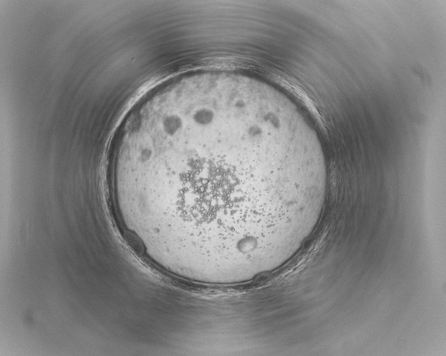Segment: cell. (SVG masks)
I'll use <instances>...</instances> for the list:
<instances>
[{
    "instance_id": "cell-1",
    "label": "cell",
    "mask_w": 446,
    "mask_h": 356,
    "mask_svg": "<svg viewBox=\"0 0 446 356\" xmlns=\"http://www.w3.org/2000/svg\"><path fill=\"white\" fill-rule=\"evenodd\" d=\"M328 172L319 137L280 92L233 81L176 94L135 134L123 184L146 237L182 271L270 273L314 232Z\"/></svg>"
}]
</instances>
